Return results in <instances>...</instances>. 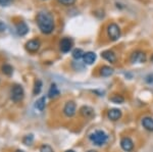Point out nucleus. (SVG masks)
<instances>
[{
	"label": "nucleus",
	"mask_w": 153,
	"mask_h": 152,
	"mask_svg": "<svg viewBox=\"0 0 153 152\" xmlns=\"http://www.w3.org/2000/svg\"><path fill=\"white\" fill-rule=\"evenodd\" d=\"M113 73H114V70L112 67H108V65H103L100 68V75L102 77H110Z\"/></svg>",
	"instance_id": "obj_16"
},
{
	"label": "nucleus",
	"mask_w": 153,
	"mask_h": 152,
	"mask_svg": "<svg viewBox=\"0 0 153 152\" xmlns=\"http://www.w3.org/2000/svg\"><path fill=\"white\" fill-rule=\"evenodd\" d=\"M59 96V90L57 88V86L55 84H52L50 87V89H49V92H48V97L49 98H56Z\"/></svg>",
	"instance_id": "obj_17"
},
{
	"label": "nucleus",
	"mask_w": 153,
	"mask_h": 152,
	"mask_svg": "<svg viewBox=\"0 0 153 152\" xmlns=\"http://www.w3.org/2000/svg\"><path fill=\"white\" fill-rule=\"evenodd\" d=\"M40 41L37 40V39H33V40H30L29 42H27L26 44V48L27 50L30 51V52L34 53V52H37L40 48Z\"/></svg>",
	"instance_id": "obj_9"
},
{
	"label": "nucleus",
	"mask_w": 153,
	"mask_h": 152,
	"mask_svg": "<svg viewBox=\"0 0 153 152\" xmlns=\"http://www.w3.org/2000/svg\"><path fill=\"white\" fill-rule=\"evenodd\" d=\"M41 89H42V82L40 80H37L35 83V87H34V94L38 95L41 92Z\"/></svg>",
	"instance_id": "obj_22"
},
{
	"label": "nucleus",
	"mask_w": 153,
	"mask_h": 152,
	"mask_svg": "<svg viewBox=\"0 0 153 152\" xmlns=\"http://www.w3.org/2000/svg\"><path fill=\"white\" fill-rule=\"evenodd\" d=\"M84 54H85V52L82 50V49H75V50L73 51V57L75 58V59L79 60L81 59V58L84 57Z\"/></svg>",
	"instance_id": "obj_20"
},
{
	"label": "nucleus",
	"mask_w": 153,
	"mask_h": 152,
	"mask_svg": "<svg viewBox=\"0 0 153 152\" xmlns=\"http://www.w3.org/2000/svg\"><path fill=\"white\" fill-rule=\"evenodd\" d=\"M65 152H76V151H74V150H66Z\"/></svg>",
	"instance_id": "obj_28"
},
{
	"label": "nucleus",
	"mask_w": 153,
	"mask_h": 152,
	"mask_svg": "<svg viewBox=\"0 0 153 152\" xmlns=\"http://www.w3.org/2000/svg\"><path fill=\"white\" fill-rule=\"evenodd\" d=\"M142 126L145 130L149 132H153V119L150 116H144L142 119Z\"/></svg>",
	"instance_id": "obj_14"
},
{
	"label": "nucleus",
	"mask_w": 153,
	"mask_h": 152,
	"mask_svg": "<svg viewBox=\"0 0 153 152\" xmlns=\"http://www.w3.org/2000/svg\"><path fill=\"white\" fill-rule=\"evenodd\" d=\"M88 152H97V151H96V150H89Z\"/></svg>",
	"instance_id": "obj_29"
},
{
	"label": "nucleus",
	"mask_w": 153,
	"mask_h": 152,
	"mask_svg": "<svg viewBox=\"0 0 153 152\" xmlns=\"http://www.w3.org/2000/svg\"><path fill=\"white\" fill-rule=\"evenodd\" d=\"M4 30H5V24L2 23V22H0V32H2Z\"/></svg>",
	"instance_id": "obj_27"
},
{
	"label": "nucleus",
	"mask_w": 153,
	"mask_h": 152,
	"mask_svg": "<svg viewBox=\"0 0 153 152\" xmlns=\"http://www.w3.org/2000/svg\"><path fill=\"white\" fill-rule=\"evenodd\" d=\"M11 1H12V0H0V5L6 6V5H8Z\"/></svg>",
	"instance_id": "obj_26"
},
{
	"label": "nucleus",
	"mask_w": 153,
	"mask_h": 152,
	"mask_svg": "<svg viewBox=\"0 0 153 152\" xmlns=\"http://www.w3.org/2000/svg\"><path fill=\"white\" fill-rule=\"evenodd\" d=\"M37 24L42 33L50 34L54 30V19L50 12L48 11H40L37 14Z\"/></svg>",
	"instance_id": "obj_1"
},
{
	"label": "nucleus",
	"mask_w": 153,
	"mask_h": 152,
	"mask_svg": "<svg viewBox=\"0 0 153 152\" xmlns=\"http://www.w3.org/2000/svg\"><path fill=\"white\" fill-rule=\"evenodd\" d=\"M58 2L61 4H63V5L70 6V5H73V4L75 3L76 0H58Z\"/></svg>",
	"instance_id": "obj_25"
},
{
	"label": "nucleus",
	"mask_w": 153,
	"mask_h": 152,
	"mask_svg": "<svg viewBox=\"0 0 153 152\" xmlns=\"http://www.w3.org/2000/svg\"><path fill=\"white\" fill-rule=\"evenodd\" d=\"M80 113H81V116H84L85 119H92V117L95 116L94 109L91 106H88V105H84V106L81 107Z\"/></svg>",
	"instance_id": "obj_10"
},
{
	"label": "nucleus",
	"mask_w": 153,
	"mask_h": 152,
	"mask_svg": "<svg viewBox=\"0 0 153 152\" xmlns=\"http://www.w3.org/2000/svg\"><path fill=\"white\" fill-rule=\"evenodd\" d=\"M2 72H3V73H5L6 76H10L12 72H13V68L9 65H4L2 67Z\"/></svg>",
	"instance_id": "obj_21"
},
{
	"label": "nucleus",
	"mask_w": 153,
	"mask_h": 152,
	"mask_svg": "<svg viewBox=\"0 0 153 152\" xmlns=\"http://www.w3.org/2000/svg\"><path fill=\"white\" fill-rule=\"evenodd\" d=\"M59 46H60V50L62 51V52H65V53L68 52V51L73 48V40H71V38H63L62 40L60 41Z\"/></svg>",
	"instance_id": "obj_11"
},
{
	"label": "nucleus",
	"mask_w": 153,
	"mask_h": 152,
	"mask_svg": "<svg viewBox=\"0 0 153 152\" xmlns=\"http://www.w3.org/2000/svg\"><path fill=\"white\" fill-rule=\"evenodd\" d=\"M120 147L126 152H131L134 149V142L130 137H123L120 140Z\"/></svg>",
	"instance_id": "obj_6"
},
{
	"label": "nucleus",
	"mask_w": 153,
	"mask_h": 152,
	"mask_svg": "<svg viewBox=\"0 0 153 152\" xmlns=\"http://www.w3.org/2000/svg\"><path fill=\"white\" fill-rule=\"evenodd\" d=\"M45 105H46V97H41L39 98L38 100L36 101L35 103V107L39 111H43L44 108H45Z\"/></svg>",
	"instance_id": "obj_18"
},
{
	"label": "nucleus",
	"mask_w": 153,
	"mask_h": 152,
	"mask_svg": "<svg viewBox=\"0 0 153 152\" xmlns=\"http://www.w3.org/2000/svg\"><path fill=\"white\" fill-rule=\"evenodd\" d=\"M106 32H107V36L109 38V40L111 41H117L118 39L120 38V27L117 26V24L111 23L107 26V29H106Z\"/></svg>",
	"instance_id": "obj_3"
},
{
	"label": "nucleus",
	"mask_w": 153,
	"mask_h": 152,
	"mask_svg": "<svg viewBox=\"0 0 153 152\" xmlns=\"http://www.w3.org/2000/svg\"><path fill=\"white\" fill-rule=\"evenodd\" d=\"M123 116V112L120 109L118 108H111L107 111V117L112 122H117L118 119L122 117Z\"/></svg>",
	"instance_id": "obj_8"
},
{
	"label": "nucleus",
	"mask_w": 153,
	"mask_h": 152,
	"mask_svg": "<svg viewBox=\"0 0 153 152\" xmlns=\"http://www.w3.org/2000/svg\"><path fill=\"white\" fill-rule=\"evenodd\" d=\"M110 101L113 102V103H115V104H122V103H124L125 98L120 94H114L110 97Z\"/></svg>",
	"instance_id": "obj_19"
},
{
	"label": "nucleus",
	"mask_w": 153,
	"mask_h": 152,
	"mask_svg": "<svg viewBox=\"0 0 153 152\" xmlns=\"http://www.w3.org/2000/svg\"><path fill=\"white\" fill-rule=\"evenodd\" d=\"M89 139L96 146H102L107 142L108 140V135L105 133L102 130H97V131L93 132L92 134H90Z\"/></svg>",
	"instance_id": "obj_2"
},
{
	"label": "nucleus",
	"mask_w": 153,
	"mask_h": 152,
	"mask_svg": "<svg viewBox=\"0 0 153 152\" xmlns=\"http://www.w3.org/2000/svg\"><path fill=\"white\" fill-rule=\"evenodd\" d=\"M76 112V105L74 101H68L63 107V114L66 117H73Z\"/></svg>",
	"instance_id": "obj_5"
},
{
	"label": "nucleus",
	"mask_w": 153,
	"mask_h": 152,
	"mask_svg": "<svg viewBox=\"0 0 153 152\" xmlns=\"http://www.w3.org/2000/svg\"><path fill=\"white\" fill-rule=\"evenodd\" d=\"M16 152H24V151L23 150H16Z\"/></svg>",
	"instance_id": "obj_30"
},
{
	"label": "nucleus",
	"mask_w": 153,
	"mask_h": 152,
	"mask_svg": "<svg viewBox=\"0 0 153 152\" xmlns=\"http://www.w3.org/2000/svg\"><path fill=\"white\" fill-rule=\"evenodd\" d=\"M25 95L24 89L21 85H14L11 90V99L14 102H19L23 100Z\"/></svg>",
	"instance_id": "obj_4"
},
{
	"label": "nucleus",
	"mask_w": 153,
	"mask_h": 152,
	"mask_svg": "<svg viewBox=\"0 0 153 152\" xmlns=\"http://www.w3.org/2000/svg\"><path fill=\"white\" fill-rule=\"evenodd\" d=\"M16 33H18L19 36H25L29 32L28 26H27V24L24 23V22H21V23H19L16 24Z\"/></svg>",
	"instance_id": "obj_15"
},
{
	"label": "nucleus",
	"mask_w": 153,
	"mask_h": 152,
	"mask_svg": "<svg viewBox=\"0 0 153 152\" xmlns=\"http://www.w3.org/2000/svg\"><path fill=\"white\" fill-rule=\"evenodd\" d=\"M96 53L95 52H92V51H88L84 54V57H83V61L85 65H93L96 60Z\"/></svg>",
	"instance_id": "obj_12"
},
{
	"label": "nucleus",
	"mask_w": 153,
	"mask_h": 152,
	"mask_svg": "<svg viewBox=\"0 0 153 152\" xmlns=\"http://www.w3.org/2000/svg\"><path fill=\"white\" fill-rule=\"evenodd\" d=\"M33 141H34V136L32 134L27 135V136H25V138L23 139L24 144H26V145H31V144L33 143Z\"/></svg>",
	"instance_id": "obj_23"
},
{
	"label": "nucleus",
	"mask_w": 153,
	"mask_h": 152,
	"mask_svg": "<svg viewBox=\"0 0 153 152\" xmlns=\"http://www.w3.org/2000/svg\"><path fill=\"white\" fill-rule=\"evenodd\" d=\"M40 152H54V150L52 149V147L51 146L47 145V144H44V145L41 146Z\"/></svg>",
	"instance_id": "obj_24"
},
{
	"label": "nucleus",
	"mask_w": 153,
	"mask_h": 152,
	"mask_svg": "<svg viewBox=\"0 0 153 152\" xmlns=\"http://www.w3.org/2000/svg\"><path fill=\"white\" fill-rule=\"evenodd\" d=\"M101 56H102V58H104L105 60H107L108 62H111V63L115 62V60H117V55H115V53L111 50L103 51V52L101 53Z\"/></svg>",
	"instance_id": "obj_13"
},
{
	"label": "nucleus",
	"mask_w": 153,
	"mask_h": 152,
	"mask_svg": "<svg viewBox=\"0 0 153 152\" xmlns=\"http://www.w3.org/2000/svg\"><path fill=\"white\" fill-rule=\"evenodd\" d=\"M132 63H143L146 61V54L142 51H135L130 58Z\"/></svg>",
	"instance_id": "obj_7"
}]
</instances>
